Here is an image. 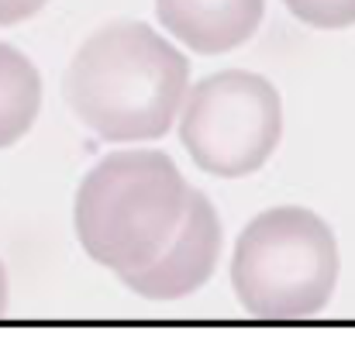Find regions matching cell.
<instances>
[{
    "instance_id": "6da1fadb",
    "label": "cell",
    "mask_w": 355,
    "mask_h": 348,
    "mask_svg": "<svg viewBox=\"0 0 355 348\" xmlns=\"http://www.w3.org/2000/svg\"><path fill=\"white\" fill-rule=\"evenodd\" d=\"M190 90V59L141 21L94 31L69 62L66 101L104 141H155Z\"/></svg>"
},
{
    "instance_id": "7a4b0ae2",
    "label": "cell",
    "mask_w": 355,
    "mask_h": 348,
    "mask_svg": "<svg viewBox=\"0 0 355 348\" xmlns=\"http://www.w3.org/2000/svg\"><path fill=\"white\" fill-rule=\"evenodd\" d=\"M187 200L190 183L162 148H118L76 190V238L97 266L118 276L145 269L176 238Z\"/></svg>"
},
{
    "instance_id": "3957f363",
    "label": "cell",
    "mask_w": 355,
    "mask_h": 348,
    "mask_svg": "<svg viewBox=\"0 0 355 348\" xmlns=\"http://www.w3.org/2000/svg\"><path fill=\"white\" fill-rule=\"evenodd\" d=\"M338 269V241L324 218L283 204L252 218L238 234L232 286L252 317L300 321L328 307Z\"/></svg>"
},
{
    "instance_id": "277c9868",
    "label": "cell",
    "mask_w": 355,
    "mask_h": 348,
    "mask_svg": "<svg viewBox=\"0 0 355 348\" xmlns=\"http://www.w3.org/2000/svg\"><path fill=\"white\" fill-rule=\"evenodd\" d=\"M283 134L276 87L248 69H225L187 90L180 141L190 159L221 180H241L266 166Z\"/></svg>"
},
{
    "instance_id": "5b68a950",
    "label": "cell",
    "mask_w": 355,
    "mask_h": 348,
    "mask_svg": "<svg viewBox=\"0 0 355 348\" xmlns=\"http://www.w3.org/2000/svg\"><path fill=\"white\" fill-rule=\"evenodd\" d=\"M221 241H225V232H221V218L211 197L190 186L183 225L169 241V248L145 269L121 272L118 279L145 300H159V304L183 300L214 276V266L221 259Z\"/></svg>"
},
{
    "instance_id": "8992f818",
    "label": "cell",
    "mask_w": 355,
    "mask_h": 348,
    "mask_svg": "<svg viewBox=\"0 0 355 348\" xmlns=\"http://www.w3.org/2000/svg\"><path fill=\"white\" fill-rule=\"evenodd\" d=\"M266 0H155V14L176 42L200 55H221L248 42Z\"/></svg>"
},
{
    "instance_id": "52a82bcc",
    "label": "cell",
    "mask_w": 355,
    "mask_h": 348,
    "mask_svg": "<svg viewBox=\"0 0 355 348\" xmlns=\"http://www.w3.org/2000/svg\"><path fill=\"white\" fill-rule=\"evenodd\" d=\"M42 111V76L35 62L0 42V148L21 141Z\"/></svg>"
},
{
    "instance_id": "ba28073f",
    "label": "cell",
    "mask_w": 355,
    "mask_h": 348,
    "mask_svg": "<svg viewBox=\"0 0 355 348\" xmlns=\"http://www.w3.org/2000/svg\"><path fill=\"white\" fill-rule=\"evenodd\" d=\"M293 17L311 28H349L355 24V0H283Z\"/></svg>"
},
{
    "instance_id": "9c48e42d",
    "label": "cell",
    "mask_w": 355,
    "mask_h": 348,
    "mask_svg": "<svg viewBox=\"0 0 355 348\" xmlns=\"http://www.w3.org/2000/svg\"><path fill=\"white\" fill-rule=\"evenodd\" d=\"M45 3H49V0H0V28L35 17Z\"/></svg>"
},
{
    "instance_id": "30bf717a",
    "label": "cell",
    "mask_w": 355,
    "mask_h": 348,
    "mask_svg": "<svg viewBox=\"0 0 355 348\" xmlns=\"http://www.w3.org/2000/svg\"><path fill=\"white\" fill-rule=\"evenodd\" d=\"M7 300H10V286H7V269L0 262V317L7 314Z\"/></svg>"
}]
</instances>
